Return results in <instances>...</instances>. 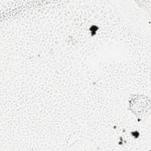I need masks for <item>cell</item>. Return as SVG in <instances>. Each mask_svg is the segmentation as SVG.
I'll return each mask as SVG.
<instances>
[{"label":"cell","mask_w":151,"mask_h":151,"mask_svg":"<svg viewBox=\"0 0 151 151\" xmlns=\"http://www.w3.org/2000/svg\"><path fill=\"white\" fill-rule=\"evenodd\" d=\"M132 111L137 115L145 114L147 112V109L149 108L150 103H147L146 98H136L132 99V103L130 104Z\"/></svg>","instance_id":"obj_1"}]
</instances>
